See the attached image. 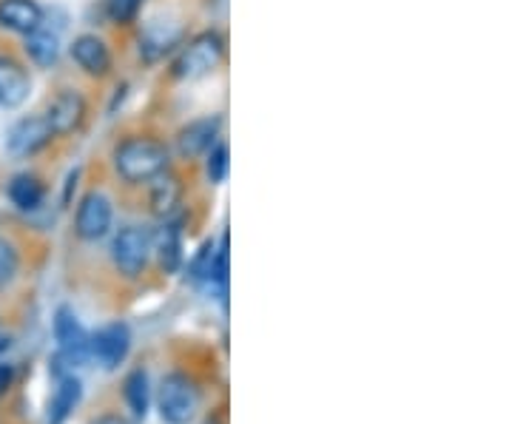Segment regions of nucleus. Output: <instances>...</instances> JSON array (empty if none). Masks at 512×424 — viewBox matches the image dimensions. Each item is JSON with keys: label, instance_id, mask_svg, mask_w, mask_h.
Listing matches in <instances>:
<instances>
[{"label": "nucleus", "instance_id": "obj_9", "mask_svg": "<svg viewBox=\"0 0 512 424\" xmlns=\"http://www.w3.org/2000/svg\"><path fill=\"white\" fill-rule=\"evenodd\" d=\"M32 92V80L15 57L0 55V109H18Z\"/></svg>", "mask_w": 512, "mask_h": 424}, {"label": "nucleus", "instance_id": "obj_21", "mask_svg": "<svg viewBox=\"0 0 512 424\" xmlns=\"http://www.w3.org/2000/svg\"><path fill=\"white\" fill-rule=\"evenodd\" d=\"M140 3L143 0H106V9L114 23H131L140 12Z\"/></svg>", "mask_w": 512, "mask_h": 424}, {"label": "nucleus", "instance_id": "obj_23", "mask_svg": "<svg viewBox=\"0 0 512 424\" xmlns=\"http://www.w3.org/2000/svg\"><path fill=\"white\" fill-rule=\"evenodd\" d=\"M12 379H15V370L9 368V365H0V396L12 388Z\"/></svg>", "mask_w": 512, "mask_h": 424}, {"label": "nucleus", "instance_id": "obj_7", "mask_svg": "<svg viewBox=\"0 0 512 424\" xmlns=\"http://www.w3.org/2000/svg\"><path fill=\"white\" fill-rule=\"evenodd\" d=\"M43 117L49 120L55 137L72 134V131L80 129L83 120H86V100H83V94L74 92V89H60V92L49 100Z\"/></svg>", "mask_w": 512, "mask_h": 424}, {"label": "nucleus", "instance_id": "obj_12", "mask_svg": "<svg viewBox=\"0 0 512 424\" xmlns=\"http://www.w3.org/2000/svg\"><path fill=\"white\" fill-rule=\"evenodd\" d=\"M0 26L18 35H29L43 26V9L37 0H0Z\"/></svg>", "mask_w": 512, "mask_h": 424}, {"label": "nucleus", "instance_id": "obj_24", "mask_svg": "<svg viewBox=\"0 0 512 424\" xmlns=\"http://www.w3.org/2000/svg\"><path fill=\"white\" fill-rule=\"evenodd\" d=\"M92 424H131V422H126L123 416H114V413H109V416H100V419H94Z\"/></svg>", "mask_w": 512, "mask_h": 424}, {"label": "nucleus", "instance_id": "obj_2", "mask_svg": "<svg viewBox=\"0 0 512 424\" xmlns=\"http://www.w3.org/2000/svg\"><path fill=\"white\" fill-rule=\"evenodd\" d=\"M151 259V234L140 225H126L111 242V262L128 279H137Z\"/></svg>", "mask_w": 512, "mask_h": 424}, {"label": "nucleus", "instance_id": "obj_16", "mask_svg": "<svg viewBox=\"0 0 512 424\" xmlns=\"http://www.w3.org/2000/svg\"><path fill=\"white\" fill-rule=\"evenodd\" d=\"M26 37V55L29 60L40 66V69H49V66H55L57 57H60V37L57 32H49V29H43V26H37L35 32H29Z\"/></svg>", "mask_w": 512, "mask_h": 424}, {"label": "nucleus", "instance_id": "obj_1", "mask_svg": "<svg viewBox=\"0 0 512 424\" xmlns=\"http://www.w3.org/2000/svg\"><path fill=\"white\" fill-rule=\"evenodd\" d=\"M114 168L128 183H151L168 171V148L154 137H128L114 148Z\"/></svg>", "mask_w": 512, "mask_h": 424}, {"label": "nucleus", "instance_id": "obj_20", "mask_svg": "<svg viewBox=\"0 0 512 424\" xmlns=\"http://www.w3.org/2000/svg\"><path fill=\"white\" fill-rule=\"evenodd\" d=\"M18 268H20L18 248H15L9 240H3V237H0V288H6L12 279L18 277Z\"/></svg>", "mask_w": 512, "mask_h": 424}, {"label": "nucleus", "instance_id": "obj_15", "mask_svg": "<svg viewBox=\"0 0 512 424\" xmlns=\"http://www.w3.org/2000/svg\"><path fill=\"white\" fill-rule=\"evenodd\" d=\"M6 191H9V200L18 205L20 211H35L46 200V185L37 174H29V171L15 174Z\"/></svg>", "mask_w": 512, "mask_h": 424}, {"label": "nucleus", "instance_id": "obj_10", "mask_svg": "<svg viewBox=\"0 0 512 424\" xmlns=\"http://www.w3.org/2000/svg\"><path fill=\"white\" fill-rule=\"evenodd\" d=\"M72 57L74 63L92 77H103L111 69V49L106 46V40L97 35L74 37Z\"/></svg>", "mask_w": 512, "mask_h": 424}, {"label": "nucleus", "instance_id": "obj_4", "mask_svg": "<svg viewBox=\"0 0 512 424\" xmlns=\"http://www.w3.org/2000/svg\"><path fill=\"white\" fill-rule=\"evenodd\" d=\"M200 407V390L185 373H168L160 385V416L168 424H188Z\"/></svg>", "mask_w": 512, "mask_h": 424}, {"label": "nucleus", "instance_id": "obj_3", "mask_svg": "<svg viewBox=\"0 0 512 424\" xmlns=\"http://www.w3.org/2000/svg\"><path fill=\"white\" fill-rule=\"evenodd\" d=\"M225 57V40L217 32H202L197 35L174 66V74L183 77V80H200L208 77Z\"/></svg>", "mask_w": 512, "mask_h": 424}, {"label": "nucleus", "instance_id": "obj_13", "mask_svg": "<svg viewBox=\"0 0 512 424\" xmlns=\"http://www.w3.org/2000/svg\"><path fill=\"white\" fill-rule=\"evenodd\" d=\"M217 131H220V120H211V117H202V120L188 123L180 131V137H177L180 154H183L185 160H194V157L208 154L214 148V143H217Z\"/></svg>", "mask_w": 512, "mask_h": 424}, {"label": "nucleus", "instance_id": "obj_22", "mask_svg": "<svg viewBox=\"0 0 512 424\" xmlns=\"http://www.w3.org/2000/svg\"><path fill=\"white\" fill-rule=\"evenodd\" d=\"M225 174H228V148L214 146L208 154V177H211V183H222Z\"/></svg>", "mask_w": 512, "mask_h": 424}, {"label": "nucleus", "instance_id": "obj_19", "mask_svg": "<svg viewBox=\"0 0 512 424\" xmlns=\"http://www.w3.org/2000/svg\"><path fill=\"white\" fill-rule=\"evenodd\" d=\"M126 402L137 419H146L148 413V376L146 370H131L126 376Z\"/></svg>", "mask_w": 512, "mask_h": 424}, {"label": "nucleus", "instance_id": "obj_17", "mask_svg": "<svg viewBox=\"0 0 512 424\" xmlns=\"http://www.w3.org/2000/svg\"><path fill=\"white\" fill-rule=\"evenodd\" d=\"M151 251H157V259L168 274H174L180 268L183 259V240H180V228L174 222H165L157 231V237L151 240Z\"/></svg>", "mask_w": 512, "mask_h": 424}, {"label": "nucleus", "instance_id": "obj_6", "mask_svg": "<svg viewBox=\"0 0 512 424\" xmlns=\"http://www.w3.org/2000/svg\"><path fill=\"white\" fill-rule=\"evenodd\" d=\"M111 203L109 197H103L100 191L86 194L80 205H77V220H74V231L77 237L86 242L103 240L111 228Z\"/></svg>", "mask_w": 512, "mask_h": 424}, {"label": "nucleus", "instance_id": "obj_5", "mask_svg": "<svg viewBox=\"0 0 512 424\" xmlns=\"http://www.w3.org/2000/svg\"><path fill=\"white\" fill-rule=\"evenodd\" d=\"M52 140H55V131L49 126V120L43 114H29V117H20L9 129L6 148L12 157L23 160V157H35L37 151H43Z\"/></svg>", "mask_w": 512, "mask_h": 424}, {"label": "nucleus", "instance_id": "obj_8", "mask_svg": "<svg viewBox=\"0 0 512 424\" xmlns=\"http://www.w3.org/2000/svg\"><path fill=\"white\" fill-rule=\"evenodd\" d=\"M128 348H131V333L123 322L106 325L89 339V353L106 370H114L120 362H126Z\"/></svg>", "mask_w": 512, "mask_h": 424}, {"label": "nucleus", "instance_id": "obj_25", "mask_svg": "<svg viewBox=\"0 0 512 424\" xmlns=\"http://www.w3.org/2000/svg\"><path fill=\"white\" fill-rule=\"evenodd\" d=\"M205 424H220V422H205Z\"/></svg>", "mask_w": 512, "mask_h": 424}, {"label": "nucleus", "instance_id": "obj_11", "mask_svg": "<svg viewBox=\"0 0 512 424\" xmlns=\"http://www.w3.org/2000/svg\"><path fill=\"white\" fill-rule=\"evenodd\" d=\"M55 339L66 359H83L89 353V333L69 308H60L55 314Z\"/></svg>", "mask_w": 512, "mask_h": 424}, {"label": "nucleus", "instance_id": "obj_14", "mask_svg": "<svg viewBox=\"0 0 512 424\" xmlns=\"http://www.w3.org/2000/svg\"><path fill=\"white\" fill-rule=\"evenodd\" d=\"M183 200V185L180 180L171 174V171H163L151 180V194H148V203H151V211L157 217H171L177 211V205Z\"/></svg>", "mask_w": 512, "mask_h": 424}, {"label": "nucleus", "instance_id": "obj_18", "mask_svg": "<svg viewBox=\"0 0 512 424\" xmlns=\"http://www.w3.org/2000/svg\"><path fill=\"white\" fill-rule=\"evenodd\" d=\"M80 396H83V388H80V382H77L74 376L60 379L55 396H52V405H49V419H46V424L66 422V419L72 416L74 407L80 405Z\"/></svg>", "mask_w": 512, "mask_h": 424}]
</instances>
